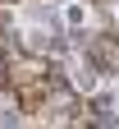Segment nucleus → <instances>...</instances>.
<instances>
[{"instance_id":"obj_1","label":"nucleus","mask_w":119,"mask_h":129,"mask_svg":"<svg viewBox=\"0 0 119 129\" xmlns=\"http://www.w3.org/2000/svg\"><path fill=\"white\" fill-rule=\"evenodd\" d=\"M82 55H87L101 74H114L119 69V32H110V37L87 32V37H82Z\"/></svg>"}]
</instances>
